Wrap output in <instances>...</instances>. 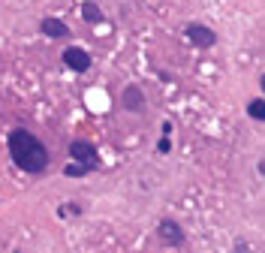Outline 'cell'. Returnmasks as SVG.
<instances>
[{
    "label": "cell",
    "mask_w": 265,
    "mask_h": 253,
    "mask_svg": "<svg viewBox=\"0 0 265 253\" xmlns=\"http://www.w3.org/2000/svg\"><path fill=\"white\" fill-rule=\"evenodd\" d=\"M6 148H9L12 163L21 172H28V175H42L48 169V148L42 145L39 136H33L31 130H24V127H15L6 136Z\"/></svg>",
    "instance_id": "6da1fadb"
},
{
    "label": "cell",
    "mask_w": 265,
    "mask_h": 253,
    "mask_svg": "<svg viewBox=\"0 0 265 253\" xmlns=\"http://www.w3.org/2000/svg\"><path fill=\"white\" fill-rule=\"evenodd\" d=\"M69 160L85 163V166H91V169H97V166H99L97 148H94L88 139H72V142H69Z\"/></svg>",
    "instance_id": "7a4b0ae2"
},
{
    "label": "cell",
    "mask_w": 265,
    "mask_h": 253,
    "mask_svg": "<svg viewBox=\"0 0 265 253\" xmlns=\"http://www.w3.org/2000/svg\"><path fill=\"white\" fill-rule=\"evenodd\" d=\"M157 235H160V241H163L166 247H181L184 244V229H181V223H175V220H160V226H157Z\"/></svg>",
    "instance_id": "3957f363"
},
{
    "label": "cell",
    "mask_w": 265,
    "mask_h": 253,
    "mask_svg": "<svg viewBox=\"0 0 265 253\" xmlns=\"http://www.w3.org/2000/svg\"><path fill=\"white\" fill-rule=\"evenodd\" d=\"M61 61L66 63V69H72V72H88L91 69V55L85 52V48H75V45H69L64 55H61Z\"/></svg>",
    "instance_id": "277c9868"
},
{
    "label": "cell",
    "mask_w": 265,
    "mask_h": 253,
    "mask_svg": "<svg viewBox=\"0 0 265 253\" xmlns=\"http://www.w3.org/2000/svg\"><path fill=\"white\" fill-rule=\"evenodd\" d=\"M184 33H187V39H190L196 48H211V45L217 42V33L211 31V28H205V24H187Z\"/></svg>",
    "instance_id": "5b68a950"
},
{
    "label": "cell",
    "mask_w": 265,
    "mask_h": 253,
    "mask_svg": "<svg viewBox=\"0 0 265 253\" xmlns=\"http://www.w3.org/2000/svg\"><path fill=\"white\" fill-rule=\"evenodd\" d=\"M121 103H124L127 112H142V109H145V94H142V88H139V85H127L124 94H121Z\"/></svg>",
    "instance_id": "8992f818"
},
{
    "label": "cell",
    "mask_w": 265,
    "mask_h": 253,
    "mask_svg": "<svg viewBox=\"0 0 265 253\" xmlns=\"http://www.w3.org/2000/svg\"><path fill=\"white\" fill-rule=\"evenodd\" d=\"M39 31L45 33V36H51V39H66V36H69V28H66V21L55 18V15L42 18V21H39Z\"/></svg>",
    "instance_id": "52a82bcc"
},
{
    "label": "cell",
    "mask_w": 265,
    "mask_h": 253,
    "mask_svg": "<svg viewBox=\"0 0 265 253\" xmlns=\"http://www.w3.org/2000/svg\"><path fill=\"white\" fill-rule=\"evenodd\" d=\"M82 18H85L88 24H99V21H102V9H99L97 3L88 0V3H82Z\"/></svg>",
    "instance_id": "ba28073f"
},
{
    "label": "cell",
    "mask_w": 265,
    "mask_h": 253,
    "mask_svg": "<svg viewBox=\"0 0 265 253\" xmlns=\"http://www.w3.org/2000/svg\"><path fill=\"white\" fill-rule=\"evenodd\" d=\"M88 172H91V166H85V163H75V160L64 166V175H66V178H85Z\"/></svg>",
    "instance_id": "9c48e42d"
},
{
    "label": "cell",
    "mask_w": 265,
    "mask_h": 253,
    "mask_svg": "<svg viewBox=\"0 0 265 253\" xmlns=\"http://www.w3.org/2000/svg\"><path fill=\"white\" fill-rule=\"evenodd\" d=\"M247 115H250L253 121H265V99H262V96L247 103Z\"/></svg>",
    "instance_id": "30bf717a"
},
{
    "label": "cell",
    "mask_w": 265,
    "mask_h": 253,
    "mask_svg": "<svg viewBox=\"0 0 265 253\" xmlns=\"http://www.w3.org/2000/svg\"><path fill=\"white\" fill-rule=\"evenodd\" d=\"M61 217H66V214H82V208L75 205V202H69V205H61V211H58Z\"/></svg>",
    "instance_id": "8fae6325"
},
{
    "label": "cell",
    "mask_w": 265,
    "mask_h": 253,
    "mask_svg": "<svg viewBox=\"0 0 265 253\" xmlns=\"http://www.w3.org/2000/svg\"><path fill=\"white\" fill-rule=\"evenodd\" d=\"M157 151H160V154H169V151H172V139H169V136H163V139L157 142Z\"/></svg>",
    "instance_id": "7c38bea8"
},
{
    "label": "cell",
    "mask_w": 265,
    "mask_h": 253,
    "mask_svg": "<svg viewBox=\"0 0 265 253\" xmlns=\"http://www.w3.org/2000/svg\"><path fill=\"white\" fill-rule=\"evenodd\" d=\"M259 172H262V175H265V160H262V163H259Z\"/></svg>",
    "instance_id": "4fadbf2b"
},
{
    "label": "cell",
    "mask_w": 265,
    "mask_h": 253,
    "mask_svg": "<svg viewBox=\"0 0 265 253\" xmlns=\"http://www.w3.org/2000/svg\"><path fill=\"white\" fill-rule=\"evenodd\" d=\"M259 85H262V91H265V75H262V82H259Z\"/></svg>",
    "instance_id": "5bb4252c"
}]
</instances>
